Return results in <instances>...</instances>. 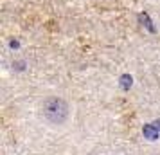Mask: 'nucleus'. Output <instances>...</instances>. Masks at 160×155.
I'll return each instance as SVG.
<instances>
[{"label": "nucleus", "mask_w": 160, "mask_h": 155, "mask_svg": "<svg viewBox=\"0 0 160 155\" xmlns=\"http://www.w3.org/2000/svg\"><path fill=\"white\" fill-rule=\"evenodd\" d=\"M43 116L52 125H63L68 117V105L61 97H51L43 103Z\"/></svg>", "instance_id": "f257e3e1"}, {"label": "nucleus", "mask_w": 160, "mask_h": 155, "mask_svg": "<svg viewBox=\"0 0 160 155\" xmlns=\"http://www.w3.org/2000/svg\"><path fill=\"white\" fill-rule=\"evenodd\" d=\"M142 133H144V137L148 141H157L160 137V121H158V123H153V125L144 126Z\"/></svg>", "instance_id": "f03ea898"}, {"label": "nucleus", "mask_w": 160, "mask_h": 155, "mask_svg": "<svg viewBox=\"0 0 160 155\" xmlns=\"http://www.w3.org/2000/svg\"><path fill=\"white\" fill-rule=\"evenodd\" d=\"M122 87H124V89L131 87V76H124V78H122Z\"/></svg>", "instance_id": "7ed1b4c3"}]
</instances>
